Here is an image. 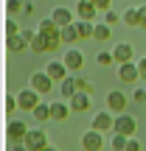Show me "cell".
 Listing matches in <instances>:
<instances>
[{
	"mask_svg": "<svg viewBox=\"0 0 146 151\" xmlns=\"http://www.w3.org/2000/svg\"><path fill=\"white\" fill-rule=\"evenodd\" d=\"M11 151H28V148H25V143H14V148H11Z\"/></svg>",
	"mask_w": 146,
	"mask_h": 151,
	"instance_id": "cell-37",
	"label": "cell"
},
{
	"mask_svg": "<svg viewBox=\"0 0 146 151\" xmlns=\"http://www.w3.org/2000/svg\"><path fill=\"white\" fill-rule=\"evenodd\" d=\"M76 28H79V37L81 39H93V34H96V22H90V20H79Z\"/></svg>",
	"mask_w": 146,
	"mask_h": 151,
	"instance_id": "cell-20",
	"label": "cell"
},
{
	"mask_svg": "<svg viewBox=\"0 0 146 151\" xmlns=\"http://www.w3.org/2000/svg\"><path fill=\"white\" fill-rule=\"evenodd\" d=\"M76 92H79V87H76V76H70V78H65V81L59 84V95L68 98V101H70Z\"/></svg>",
	"mask_w": 146,
	"mask_h": 151,
	"instance_id": "cell-17",
	"label": "cell"
},
{
	"mask_svg": "<svg viewBox=\"0 0 146 151\" xmlns=\"http://www.w3.org/2000/svg\"><path fill=\"white\" fill-rule=\"evenodd\" d=\"M93 3H96L98 11H110V3H113V0H93Z\"/></svg>",
	"mask_w": 146,
	"mask_h": 151,
	"instance_id": "cell-33",
	"label": "cell"
},
{
	"mask_svg": "<svg viewBox=\"0 0 146 151\" xmlns=\"http://www.w3.org/2000/svg\"><path fill=\"white\" fill-rule=\"evenodd\" d=\"M31 50L34 53H51V39L42 37V34H37V39L31 42Z\"/></svg>",
	"mask_w": 146,
	"mask_h": 151,
	"instance_id": "cell-19",
	"label": "cell"
},
{
	"mask_svg": "<svg viewBox=\"0 0 146 151\" xmlns=\"http://www.w3.org/2000/svg\"><path fill=\"white\" fill-rule=\"evenodd\" d=\"M34 120H37V123H45V120H51V104H39L37 109H34Z\"/></svg>",
	"mask_w": 146,
	"mask_h": 151,
	"instance_id": "cell-23",
	"label": "cell"
},
{
	"mask_svg": "<svg viewBox=\"0 0 146 151\" xmlns=\"http://www.w3.org/2000/svg\"><path fill=\"white\" fill-rule=\"evenodd\" d=\"M132 101H135V104H146V90H143V87H138V90L132 92Z\"/></svg>",
	"mask_w": 146,
	"mask_h": 151,
	"instance_id": "cell-32",
	"label": "cell"
},
{
	"mask_svg": "<svg viewBox=\"0 0 146 151\" xmlns=\"http://www.w3.org/2000/svg\"><path fill=\"white\" fill-rule=\"evenodd\" d=\"M104 148V134L96 129H87L81 134V151H101Z\"/></svg>",
	"mask_w": 146,
	"mask_h": 151,
	"instance_id": "cell-2",
	"label": "cell"
},
{
	"mask_svg": "<svg viewBox=\"0 0 146 151\" xmlns=\"http://www.w3.org/2000/svg\"><path fill=\"white\" fill-rule=\"evenodd\" d=\"M90 129L101 132V134H104V132H113L115 129V115L110 112V109H107V112H98L96 118H93V126H90Z\"/></svg>",
	"mask_w": 146,
	"mask_h": 151,
	"instance_id": "cell-6",
	"label": "cell"
},
{
	"mask_svg": "<svg viewBox=\"0 0 146 151\" xmlns=\"http://www.w3.org/2000/svg\"><path fill=\"white\" fill-rule=\"evenodd\" d=\"M96 62H98L101 67H107V65H113V62H115V56H113V53H107V50H101V53L96 56Z\"/></svg>",
	"mask_w": 146,
	"mask_h": 151,
	"instance_id": "cell-28",
	"label": "cell"
},
{
	"mask_svg": "<svg viewBox=\"0 0 146 151\" xmlns=\"http://www.w3.org/2000/svg\"><path fill=\"white\" fill-rule=\"evenodd\" d=\"M42 151H59V148H56V146H45Z\"/></svg>",
	"mask_w": 146,
	"mask_h": 151,
	"instance_id": "cell-38",
	"label": "cell"
},
{
	"mask_svg": "<svg viewBox=\"0 0 146 151\" xmlns=\"http://www.w3.org/2000/svg\"><path fill=\"white\" fill-rule=\"evenodd\" d=\"M126 143H129V137H124V134H115V132H113V140H110V146H113L115 151H124V148H126Z\"/></svg>",
	"mask_w": 146,
	"mask_h": 151,
	"instance_id": "cell-26",
	"label": "cell"
},
{
	"mask_svg": "<svg viewBox=\"0 0 146 151\" xmlns=\"http://www.w3.org/2000/svg\"><path fill=\"white\" fill-rule=\"evenodd\" d=\"M23 9H25V3H23V0H9V3H6V11H9V17H17Z\"/></svg>",
	"mask_w": 146,
	"mask_h": 151,
	"instance_id": "cell-25",
	"label": "cell"
},
{
	"mask_svg": "<svg viewBox=\"0 0 146 151\" xmlns=\"http://www.w3.org/2000/svg\"><path fill=\"white\" fill-rule=\"evenodd\" d=\"M70 112H73L70 104H62V101L51 104V120H68V115H70Z\"/></svg>",
	"mask_w": 146,
	"mask_h": 151,
	"instance_id": "cell-15",
	"label": "cell"
},
{
	"mask_svg": "<svg viewBox=\"0 0 146 151\" xmlns=\"http://www.w3.org/2000/svg\"><path fill=\"white\" fill-rule=\"evenodd\" d=\"M132 53H135V50H132L129 42H121V45H115V48H113V56H115V62H118V65L132 62Z\"/></svg>",
	"mask_w": 146,
	"mask_h": 151,
	"instance_id": "cell-13",
	"label": "cell"
},
{
	"mask_svg": "<svg viewBox=\"0 0 146 151\" xmlns=\"http://www.w3.org/2000/svg\"><path fill=\"white\" fill-rule=\"evenodd\" d=\"M115 134H124V137H132L138 132V123H135V118H132V115H115Z\"/></svg>",
	"mask_w": 146,
	"mask_h": 151,
	"instance_id": "cell-1",
	"label": "cell"
},
{
	"mask_svg": "<svg viewBox=\"0 0 146 151\" xmlns=\"http://www.w3.org/2000/svg\"><path fill=\"white\" fill-rule=\"evenodd\" d=\"M70 109L73 112H87V109H90V95H87V92H76L70 98Z\"/></svg>",
	"mask_w": 146,
	"mask_h": 151,
	"instance_id": "cell-16",
	"label": "cell"
},
{
	"mask_svg": "<svg viewBox=\"0 0 146 151\" xmlns=\"http://www.w3.org/2000/svg\"><path fill=\"white\" fill-rule=\"evenodd\" d=\"M107 109H110L113 115H124V112H126V95H124L121 90H113V92L107 95Z\"/></svg>",
	"mask_w": 146,
	"mask_h": 151,
	"instance_id": "cell-7",
	"label": "cell"
},
{
	"mask_svg": "<svg viewBox=\"0 0 146 151\" xmlns=\"http://www.w3.org/2000/svg\"><path fill=\"white\" fill-rule=\"evenodd\" d=\"M51 17H54V22L59 28H68V25H73V14L68 9H62V6H56L54 11H51Z\"/></svg>",
	"mask_w": 146,
	"mask_h": 151,
	"instance_id": "cell-14",
	"label": "cell"
},
{
	"mask_svg": "<svg viewBox=\"0 0 146 151\" xmlns=\"http://www.w3.org/2000/svg\"><path fill=\"white\" fill-rule=\"evenodd\" d=\"M138 14H141V28H146V3L138 6Z\"/></svg>",
	"mask_w": 146,
	"mask_h": 151,
	"instance_id": "cell-35",
	"label": "cell"
},
{
	"mask_svg": "<svg viewBox=\"0 0 146 151\" xmlns=\"http://www.w3.org/2000/svg\"><path fill=\"white\" fill-rule=\"evenodd\" d=\"M113 37V28L107 25V22H96V34H93V39L96 42H104V39Z\"/></svg>",
	"mask_w": 146,
	"mask_h": 151,
	"instance_id": "cell-22",
	"label": "cell"
},
{
	"mask_svg": "<svg viewBox=\"0 0 146 151\" xmlns=\"http://www.w3.org/2000/svg\"><path fill=\"white\" fill-rule=\"evenodd\" d=\"M101 20H104V22H107V25H115V22H118V20H121V14H115V11H113V9H110V11H104V17H101Z\"/></svg>",
	"mask_w": 146,
	"mask_h": 151,
	"instance_id": "cell-30",
	"label": "cell"
},
{
	"mask_svg": "<svg viewBox=\"0 0 146 151\" xmlns=\"http://www.w3.org/2000/svg\"><path fill=\"white\" fill-rule=\"evenodd\" d=\"M17 104H20V109H28V112H34V109H37L42 101H39V92L28 87V90H23L20 95H17Z\"/></svg>",
	"mask_w": 146,
	"mask_h": 151,
	"instance_id": "cell-5",
	"label": "cell"
},
{
	"mask_svg": "<svg viewBox=\"0 0 146 151\" xmlns=\"http://www.w3.org/2000/svg\"><path fill=\"white\" fill-rule=\"evenodd\" d=\"M28 84H31V90H37L39 95H45V92H51V90H54V84H56V81L51 78L45 70H39V73H34V76H31V81H28Z\"/></svg>",
	"mask_w": 146,
	"mask_h": 151,
	"instance_id": "cell-3",
	"label": "cell"
},
{
	"mask_svg": "<svg viewBox=\"0 0 146 151\" xmlns=\"http://www.w3.org/2000/svg\"><path fill=\"white\" fill-rule=\"evenodd\" d=\"M76 14H79V20H96L98 17V9H96V3L93 0H79L76 3Z\"/></svg>",
	"mask_w": 146,
	"mask_h": 151,
	"instance_id": "cell-11",
	"label": "cell"
},
{
	"mask_svg": "<svg viewBox=\"0 0 146 151\" xmlns=\"http://www.w3.org/2000/svg\"><path fill=\"white\" fill-rule=\"evenodd\" d=\"M138 70H141V81H146V59L138 62Z\"/></svg>",
	"mask_w": 146,
	"mask_h": 151,
	"instance_id": "cell-36",
	"label": "cell"
},
{
	"mask_svg": "<svg viewBox=\"0 0 146 151\" xmlns=\"http://www.w3.org/2000/svg\"><path fill=\"white\" fill-rule=\"evenodd\" d=\"M118 78L124 81V84H135V81H141L138 62H126V65H118Z\"/></svg>",
	"mask_w": 146,
	"mask_h": 151,
	"instance_id": "cell-8",
	"label": "cell"
},
{
	"mask_svg": "<svg viewBox=\"0 0 146 151\" xmlns=\"http://www.w3.org/2000/svg\"><path fill=\"white\" fill-rule=\"evenodd\" d=\"M17 34H23L17 28V17H6V37H17Z\"/></svg>",
	"mask_w": 146,
	"mask_h": 151,
	"instance_id": "cell-27",
	"label": "cell"
},
{
	"mask_svg": "<svg viewBox=\"0 0 146 151\" xmlns=\"http://www.w3.org/2000/svg\"><path fill=\"white\" fill-rule=\"evenodd\" d=\"M76 39H81V37H79V28H76V22H73V25H68V28H62V42H65V45H73Z\"/></svg>",
	"mask_w": 146,
	"mask_h": 151,
	"instance_id": "cell-24",
	"label": "cell"
},
{
	"mask_svg": "<svg viewBox=\"0 0 146 151\" xmlns=\"http://www.w3.org/2000/svg\"><path fill=\"white\" fill-rule=\"evenodd\" d=\"M45 73H48L51 78L56 81V84H62L65 78H70V76H68L70 70L65 67V62H48V67H45Z\"/></svg>",
	"mask_w": 146,
	"mask_h": 151,
	"instance_id": "cell-12",
	"label": "cell"
},
{
	"mask_svg": "<svg viewBox=\"0 0 146 151\" xmlns=\"http://www.w3.org/2000/svg\"><path fill=\"white\" fill-rule=\"evenodd\" d=\"M121 20H124L129 28H141V14H138V9H126L124 14H121Z\"/></svg>",
	"mask_w": 146,
	"mask_h": 151,
	"instance_id": "cell-21",
	"label": "cell"
},
{
	"mask_svg": "<svg viewBox=\"0 0 146 151\" xmlns=\"http://www.w3.org/2000/svg\"><path fill=\"white\" fill-rule=\"evenodd\" d=\"M28 134V126L23 123V120H9V126H6V137H9L11 143H23Z\"/></svg>",
	"mask_w": 146,
	"mask_h": 151,
	"instance_id": "cell-9",
	"label": "cell"
},
{
	"mask_svg": "<svg viewBox=\"0 0 146 151\" xmlns=\"http://www.w3.org/2000/svg\"><path fill=\"white\" fill-rule=\"evenodd\" d=\"M124 151H141V143L135 140V137H129V143H126V148Z\"/></svg>",
	"mask_w": 146,
	"mask_h": 151,
	"instance_id": "cell-34",
	"label": "cell"
},
{
	"mask_svg": "<svg viewBox=\"0 0 146 151\" xmlns=\"http://www.w3.org/2000/svg\"><path fill=\"white\" fill-rule=\"evenodd\" d=\"M3 109H6V112H9V115L14 112V109H20V104H17V98H11V95H6V106H3Z\"/></svg>",
	"mask_w": 146,
	"mask_h": 151,
	"instance_id": "cell-31",
	"label": "cell"
},
{
	"mask_svg": "<svg viewBox=\"0 0 146 151\" xmlns=\"http://www.w3.org/2000/svg\"><path fill=\"white\" fill-rule=\"evenodd\" d=\"M6 48H9L11 53H20V50H25V48H28V42L20 37V34H17V37H6Z\"/></svg>",
	"mask_w": 146,
	"mask_h": 151,
	"instance_id": "cell-18",
	"label": "cell"
},
{
	"mask_svg": "<svg viewBox=\"0 0 146 151\" xmlns=\"http://www.w3.org/2000/svg\"><path fill=\"white\" fill-rule=\"evenodd\" d=\"M62 62H65V67H68L70 73H79V70H81V65H84V56H81V50L70 48L65 56H62Z\"/></svg>",
	"mask_w": 146,
	"mask_h": 151,
	"instance_id": "cell-10",
	"label": "cell"
},
{
	"mask_svg": "<svg viewBox=\"0 0 146 151\" xmlns=\"http://www.w3.org/2000/svg\"><path fill=\"white\" fill-rule=\"evenodd\" d=\"M76 87H79V92H87V95H90V90H93V84L87 78H81V76H76Z\"/></svg>",
	"mask_w": 146,
	"mask_h": 151,
	"instance_id": "cell-29",
	"label": "cell"
},
{
	"mask_svg": "<svg viewBox=\"0 0 146 151\" xmlns=\"http://www.w3.org/2000/svg\"><path fill=\"white\" fill-rule=\"evenodd\" d=\"M25 148L28 151H42L45 146H48V137H45V132L42 129H28V134H25Z\"/></svg>",
	"mask_w": 146,
	"mask_h": 151,
	"instance_id": "cell-4",
	"label": "cell"
}]
</instances>
